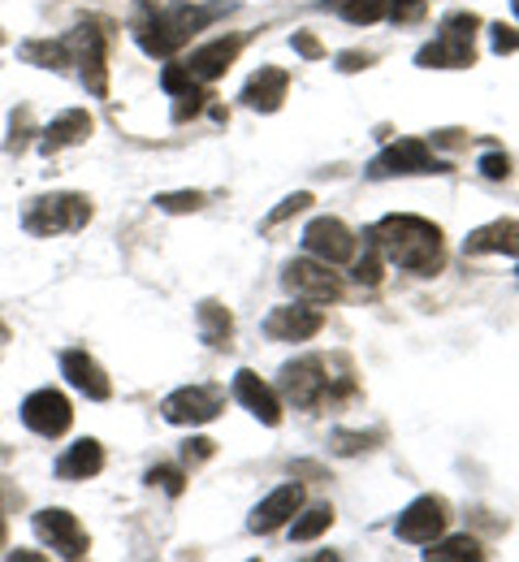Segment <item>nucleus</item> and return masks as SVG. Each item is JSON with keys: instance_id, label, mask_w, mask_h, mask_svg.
I'll use <instances>...</instances> for the list:
<instances>
[{"instance_id": "1", "label": "nucleus", "mask_w": 519, "mask_h": 562, "mask_svg": "<svg viewBox=\"0 0 519 562\" xmlns=\"http://www.w3.org/2000/svg\"><path fill=\"white\" fill-rule=\"evenodd\" d=\"M369 243L385 256V265H398L407 273H442L445 265V243L442 229L425 216H411V212H394V216H381L369 229Z\"/></svg>"}, {"instance_id": "2", "label": "nucleus", "mask_w": 519, "mask_h": 562, "mask_svg": "<svg viewBox=\"0 0 519 562\" xmlns=\"http://www.w3.org/2000/svg\"><path fill=\"white\" fill-rule=\"evenodd\" d=\"M225 9L222 4H144L135 13L131 31H135V44L148 57H173L182 44H191L195 31H204L208 22H217Z\"/></svg>"}, {"instance_id": "3", "label": "nucleus", "mask_w": 519, "mask_h": 562, "mask_svg": "<svg viewBox=\"0 0 519 562\" xmlns=\"http://www.w3.org/2000/svg\"><path fill=\"white\" fill-rule=\"evenodd\" d=\"M70 44V66H78V78L91 95H109V44H113V22L109 18H82L66 35Z\"/></svg>"}, {"instance_id": "4", "label": "nucleus", "mask_w": 519, "mask_h": 562, "mask_svg": "<svg viewBox=\"0 0 519 562\" xmlns=\"http://www.w3.org/2000/svg\"><path fill=\"white\" fill-rule=\"evenodd\" d=\"M476 26H481L476 13H450L442 22V35L429 48H420L416 66H425V70H467V66H476V48H472Z\"/></svg>"}, {"instance_id": "5", "label": "nucleus", "mask_w": 519, "mask_h": 562, "mask_svg": "<svg viewBox=\"0 0 519 562\" xmlns=\"http://www.w3.org/2000/svg\"><path fill=\"white\" fill-rule=\"evenodd\" d=\"M91 221V200L87 195H75V191H57V195H40L26 204V234L35 238H53V234H70V229H82Z\"/></svg>"}, {"instance_id": "6", "label": "nucleus", "mask_w": 519, "mask_h": 562, "mask_svg": "<svg viewBox=\"0 0 519 562\" xmlns=\"http://www.w3.org/2000/svg\"><path fill=\"white\" fill-rule=\"evenodd\" d=\"M282 390L298 412H312L329 398V359L325 355H303L282 368Z\"/></svg>"}, {"instance_id": "7", "label": "nucleus", "mask_w": 519, "mask_h": 562, "mask_svg": "<svg viewBox=\"0 0 519 562\" xmlns=\"http://www.w3.org/2000/svg\"><path fill=\"white\" fill-rule=\"evenodd\" d=\"M282 281L291 294L307 299V303H338L342 299V278L334 273V265H325L316 256H303L295 265H286Z\"/></svg>"}, {"instance_id": "8", "label": "nucleus", "mask_w": 519, "mask_h": 562, "mask_svg": "<svg viewBox=\"0 0 519 562\" xmlns=\"http://www.w3.org/2000/svg\"><path fill=\"white\" fill-rule=\"evenodd\" d=\"M225 412V390L222 385H187V390H178V394H169L165 403H160V416L169 424H208L217 420Z\"/></svg>"}, {"instance_id": "9", "label": "nucleus", "mask_w": 519, "mask_h": 562, "mask_svg": "<svg viewBox=\"0 0 519 562\" xmlns=\"http://www.w3.org/2000/svg\"><path fill=\"white\" fill-rule=\"evenodd\" d=\"M303 251L325 260V265H347L356 260L360 251V238L338 221V216H316L307 229H303Z\"/></svg>"}, {"instance_id": "10", "label": "nucleus", "mask_w": 519, "mask_h": 562, "mask_svg": "<svg viewBox=\"0 0 519 562\" xmlns=\"http://www.w3.org/2000/svg\"><path fill=\"white\" fill-rule=\"evenodd\" d=\"M398 173H442V160L433 156V147L425 139H398L372 160L369 178L381 182V178H398Z\"/></svg>"}, {"instance_id": "11", "label": "nucleus", "mask_w": 519, "mask_h": 562, "mask_svg": "<svg viewBox=\"0 0 519 562\" xmlns=\"http://www.w3.org/2000/svg\"><path fill=\"white\" fill-rule=\"evenodd\" d=\"M22 424L31 428V432H40V437H66L70 432V424H75V407H70V398L61 394V390H35L26 403H22Z\"/></svg>"}, {"instance_id": "12", "label": "nucleus", "mask_w": 519, "mask_h": 562, "mask_svg": "<svg viewBox=\"0 0 519 562\" xmlns=\"http://www.w3.org/2000/svg\"><path fill=\"white\" fill-rule=\"evenodd\" d=\"M445 524H450V506H445L442 497H416L403 515H398V524H394V532L403 537V541H411V546H429V541H438L445 532Z\"/></svg>"}, {"instance_id": "13", "label": "nucleus", "mask_w": 519, "mask_h": 562, "mask_svg": "<svg viewBox=\"0 0 519 562\" xmlns=\"http://www.w3.org/2000/svg\"><path fill=\"white\" fill-rule=\"evenodd\" d=\"M35 537H40L44 546H53L61 559H82V554L91 550L82 524H78L70 510H61V506H48V510L35 515Z\"/></svg>"}, {"instance_id": "14", "label": "nucleus", "mask_w": 519, "mask_h": 562, "mask_svg": "<svg viewBox=\"0 0 519 562\" xmlns=\"http://www.w3.org/2000/svg\"><path fill=\"white\" fill-rule=\"evenodd\" d=\"M325 329V312L316 303H286V307H273L269 321H264V334L273 342H307Z\"/></svg>"}, {"instance_id": "15", "label": "nucleus", "mask_w": 519, "mask_h": 562, "mask_svg": "<svg viewBox=\"0 0 519 562\" xmlns=\"http://www.w3.org/2000/svg\"><path fill=\"white\" fill-rule=\"evenodd\" d=\"M298 506H303V485H282V490H273L260 506H256V515L247 519V528L251 532H260V537H269V532H278V528H286L291 519L298 515Z\"/></svg>"}, {"instance_id": "16", "label": "nucleus", "mask_w": 519, "mask_h": 562, "mask_svg": "<svg viewBox=\"0 0 519 562\" xmlns=\"http://www.w3.org/2000/svg\"><path fill=\"white\" fill-rule=\"evenodd\" d=\"M286 91H291V74L278 70V66H260L242 87V104L256 109V113H278Z\"/></svg>"}, {"instance_id": "17", "label": "nucleus", "mask_w": 519, "mask_h": 562, "mask_svg": "<svg viewBox=\"0 0 519 562\" xmlns=\"http://www.w3.org/2000/svg\"><path fill=\"white\" fill-rule=\"evenodd\" d=\"M234 398H238L256 420L269 424V428H278V424H282V398H278V394H273V385H264L256 372H247V368H242V372L234 376Z\"/></svg>"}, {"instance_id": "18", "label": "nucleus", "mask_w": 519, "mask_h": 562, "mask_svg": "<svg viewBox=\"0 0 519 562\" xmlns=\"http://www.w3.org/2000/svg\"><path fill=\"white\" fill-rule=\"evenodd\" d=\"M61 372H66V381L75 385L78 394H87L91 403H104L109 394H113V381L104 376V368L91 359L87 351H66L61 355Z\"/></svg>"}, {"instance_id": "19", "label": "nucleus", "mask_w": 519, "mask_h": 562, "mask_svg": "<svg viewBox=\"0 0 519 562\" xmlns=\"http://www.w3.org/2000/svg\"><path fill=\"white\" fill-rule=\"evenodd\" d=\"M91 126H95V122H91L87 109H66L61 117H53V122L44 126L40 151H44V156H57V151H66V147H75V143H87Z\"/></svg>"}, {"instance_id": "20", "label": "nucleus", "mask_w": 519, "mask_h": 562, "mask_svg": "<svg viewBox=\"0 0 519 562\" xmlns=\"http://www.w3.org/2000/svg\"><path fill=\"white\" fill-rule=\"evenodd\" d=\"M463 251L467 256H519V221H494V225H481L463 238Z\"/></svg>"}, {"instance_id": "21", "label": "nucleus", "mask_w": 519, "mask_h": 562, "mask_svg": "<svg viewBox=\"0 0 519 562\" xmlns=\"http://www.w3.org/2000/svg\"><path fill=\"white\" fill-rule=\"evenodd\" d=\"M238 53H242V40H238V35H222V40L195 48L191 61H187V70L195 74L200 82H217V78L238 61Z\"/></svg>"}, {"instance_id": "22", "label": "nucleus", "mask_w": 519, "mask_h": 562, "mask_svg": "<svg viewBox=\"0 0 519 562\" xmlns=\"http://www.w3.org/2000/svg\"><path fill=\"white\" fill-rule=\"evenodd\" d=\"M100 468H104V446L95 437H82L57 459V476L61 481H91V476H100Z\"/></svg>"}, {"instance_id": "23", "label": "nucleus", "mask_w": 519, "mask_h": 562, "mask_svg": "<svg viewBox=\"0 0 519 562\" xmlns=\"http://www.w3.org/2000/svg\"><path fill=\"white\" fill-rule=\"evenodd\" d=\"M200 338L208 342V347H229V338H234V316L225 312L222 303H200Z\"/></svg>"}, {"instance_id": "24", "label": "nucleus", "mask_w": 519, "mask_h": 562, "mask_svg": "<svg viewBox=\"0 0 519 562\" xmlns=\"http://www.w3.org/2000/svg\"><path fill=\"white\" fill-rule=\"evenodd\" d=\"M22 57L31 66H44V70H66L70 66V44L66 40H26Z\"/></svg>"}, {"instance_id": "25", "label": "nucleus", "mask_w": 519, "mask_h": 562, "mask_svg": "<svg viewBox=\"0 0 519 562\" xmlns=\"http://www.w3.org/2000/svg\"><path fill=\"white\" fill-rule=\"evenodd\" d=\"M425 559L429 562H476V559H485V550H481L476 537H450V541H429Z\"/></svg>"}, {"instance_id": "26", "label": "nucleus", "mask_w": 519, "mask_h": 562, "mask_svg": "<svg viewBox=\"0 0 519 562\" xmlns=\"http://www.w3.org/2000/svg\"><path fill=\"white\" fill-rule=\"evenodd\" d=\"M320 9L342 13L351 26H372L385 18V0H320Z\"/></svg>"}, {"instance_id": "27", "label": "nucleus", "mask_w": 519, "mask_h": 562, "mask_svg": "<svg viewBox=\"0 0 519 562\" xmlns=\"http://www.w3.org/2000/svg\"><path fill=\"white\" fill-rule=\"evenodd\" d=\"M329 524H334V506H312V510H303V519H295L291 537H295V541H316Z\"/></svg>"}, {"instance_id": "28", "label": "nucleus", "mask_w": 519, "mask_h": 562, "mask_svg": "<svg viewBox=\"0 0 519 562\" xmlns=\"http://www.w3.org/2000/svg\"><path fill=\"white\" fill-rule=\"evenodd\" d=\"M425 13H429V0H385V18L398 22V26L425 22Z\"/></svg>"}, {"instance_id": "29", "label": "nucleus", "mask_w": 519, "mask_h": 562, "mask_svg": "<svg viewBox=\"0 0 519 562\" xmlns=\"http://www.w3.org/2000/svg\"><path fill=\"white\" fill-rule=\"evenodd\" d=\"M160 87H165L169 95H187V91H200L204 82L187 70V66H165V74H160Z\"/></svg>"}, {"instance_id": "30", "label": "nucleus", "mask_w": 519, "mask_h": 562, "mask_svg": "<svg viewBox=\"0 0 519 562\" xmlns=\"http://www.w3.org/2000/svg\"><path fill=\"white\" fill-rule=\"evenodd\" d=\"M381 269H385V256H381L372 243H364V260L356 265V281H360V285H381V278H385Z\"/></svg>"}, {"instance_id": "31", "label": "nucleus", "mask_w": 519, "mask_h": 562, "mask_svg": "<svg viewBox=\"0 0 519 562\" xmlns=\"http://www.w3.org/2000/svg\"><path fill=\"white\" fill-rule=\"evenodd\" d=\"M156 209L195 212V209H204V191H173V195H156Z\"/></svg>"}, {"instance_id": "32", "label": "nucleus", "mask_w": 519, "mask_h": 562, "mask_svg": "<svg viewBox=\"0 0 519 562\" xmlns=\"http://www.w3.org/2000/svg\"><path fill=\"white\" fill-rule=\"evenodd\" d=\"M148 485H160V490L169 493V497H178V493L187 490V476H182L178 468H151Z\"/></svg>"}, {"instance_id": "33", "label": "nucleus", "mask_w": 519, "mask_h": 562, "mask_svg": "<svg viewBox=\"0 0 519 562\" xmlns=\"http://www.w3.org/2000/svg\"><path fill=\"white\" fill-rule=\"evenodd\" d=\"M173 100H178V104H173V122H191V117L204 109L208 95H204V87H200V91H187V95H173Z\"/></svg>"}, {"instance_id": "34", "label": "nucleus", "mask_w": 519, "mask_h": 562, "mask_svg": "<svg viewBox=\"0 0 519 562\" xmlns=\"http://www.w3.org/2000/svg\"><path fill=\"white\" fill-rule=\"evenodd\" d=\"M489 40H494V53H498V57H503V53H519V31L507 26V22H494V26H489Z\"/></svg>"}, {"instance_id": "35", "label": "nucleus", "mask_w": 519, "mask_h": 562, "mask_svg": "<svg viewBox=\"0 0 519 562\" xmlns=\"http://www.w3.org/2000/svg\"><path fill=\"white\" fill-rule=\"evenodd\" d=\"M312 209V195L307 191H298V195H291V200H282V209H273L269 216H264V225H282L286 216H295V212Z\"/></svg>"}, {"instance_id": "36", "label": "nucleus", "mask_w": 519, "mask_h": 562, "mask_svg": "<svg viewBox=\"0 0 519 562\" xmlns=\"http://www.w3.org/2000/svg\"><path fill=\"white\" fill-rule=\"evenodd\" d=\"M481 173H485L489 182H507V178H511V156H503V151L485 156V160H481Z\"/></svg>"}, {"instance_id": "37", "label": "nucleus", "mask_w": 519, "mask_h": 562, "mask_svg": "<svg viewBox=\"0 0 519 562\" xmlns=\"http://www.w3.org/2000/svg\"><path fill=\"white\" fill-rule=\"evenodd\" d=\"M213 450H217V441H208V437H191V441L182 446V459H187L191 468H200L204 459H213Z\"/></svg>"}, {"instance_id": "38", "label": "nucleus", "mask_w": 519, "mask_h": 562, "mask_svg": "<svg viewBox=\"0 0 519 562\" xmlns=\"http://www.w3.org/2000/svg\"><path fill=\"white\" fill-rule=\"evenodd\" d=\"M26 131H31V113L18 109V113H13V139L4 143V151H22V147H26Z\"/></svg>"}, {"instance_id": "39", "label": "nucleus", "mask_w": 519, "mask_h": 562, "mask_svg": "<svg viewBox=\"0 0 519 562\" xmlns=\"http://www.w3.org/2000/svg\"><path fill=\"white\" fill-rule=\"evenodd\" d=\"M291 44H295L298 57H307V61H320V57H325L320 40H316V35H307V31H295V40H291Z\"/></svg>"}, {"instance_id": "40", "label": "nucleus", "mask_w": 519, "mask_h": 562, "mask_svg": "<svg viewBox=\"0 0 519 562\" xmlns=\"http://www.w3.org/2000/svg\"><path fill=\"white\" fill-rule=\"evenodd\" d=\"M369 66H372V57H369V53H342V57H338V70H342V74L369 70Z\"/></svg>"}, {"instance_id": "41", "label": "nucleus", "mask_w": 519, "mask_h": 562, "mask_svg": "<svg viewBox=\"0 0 519 562\" xmlns=\"http://www.w3.org/2000/svg\"><path fill=\"white\" fill-rule=\"evenodd\" d=\"M4 541H9V528H4V506H0V550H4Z\"/></svg>"}, {"instance_id": "42", "label": "nucleus", "mask_w": 519, "mask_h": 562, "mask_svg": "<svg viewBox=\"0 0 519 562\" xmlns=\"http://www.w3.org/2000/svg\"><path fill=\"white\" fill-rule=\"evenodd\" d=\"M516 13H519V0H516Z\"/></svg>"}]
</instances>
